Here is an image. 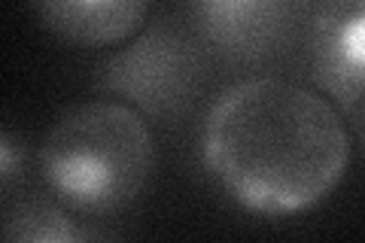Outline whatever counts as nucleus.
I'll use <instances>...</instances> for the list:
<instances>
[{"label": "nucleus", "instance_id": "f257e3e1", "mask_svg": "<svg viewBox=\"0 0 365 243\" xmlns=\"http://www.w3.org/2000/svg\"><path fill=\"white\" fill-rule=\"evenodd\" d=\"M201 155L241 210L287 219L338 189L350 167V137L314 88L262 76L220 95L201 128Z\"/></svg>", "mask_w": 365, "mask_h": 243}, {"label": "nucleus", "instance_id": "f03ea898", "mask_svg": "<svg viewBox=\"0 0 365 243\" xmlns=\"http://www.w3.org/2000/svg\"><path fill=\"white\" fill-rule=\"evenodd\" d=\"M43 186L79 216H116L140 201L155 173V137L122 100L67 110L37 152Z\"/></svg>", "mask_w": 365, "mask_h": 243}, {"label": "nucleus", "instance_id": "7ed1b4c3", "mask_svg": "<svg viewBox=\"0 0 365 243\" xmlns=\"http://www.w3.org/2000/svg\"><path fill=\"white\" fill-rule=\"evenodd\" d=\"M201 73L198 46L177 28L153 25L107 58L98 73V88L140 113L177 115L198 91Z\"/></svg>", "mask_w": 365, "mask_h": 243}, {"label": "nucleus", "instance_id": "20e7f679", "mask_svg": "<svg viewBox=\"0 0 365 243\" xmlns=\"http://www.w3.org/2000/svg\"><path fill=\"white\" fill-rule=\"evenodd\" d=\"M311 71L332 100H365V0H319L311 21Z\"/></svg>", "mask_w": 365, "mask_h": 243}, {"label": "nucleus", "instance_id": "39448f33", "mask_svg": "<svg viewBox=\"0 0 365 243\" xmlns=\"http://www.w3.org/2000/svg\"><path fill=\"white\" fill-rule=\"evenodd\" d=\"M201 33L235 55H265L304 0H189Z\"/></svg>", "mask_w": 365, "mask_h": 243}, {"label": "nucleus", "instance_id": "423d86ee", "mask_svg": "<svg viewBox=\"0 0 365 243\" xmlns=\"http://www.w3.org/2000/svg\"><path fill=\"white\" fill-rule=\"evenodd\" d=\"M55 37L76 46H119L140 31L150 0H31Z\"/></svg>", "mask_w": 365, "mask_h": 243}, {"label": "nucleus", "instance_id": "0eeeda50", "mask_svg": "<svg viewBox=\"0 0 365 243\" xmlns=\"http://www.w3.org/2000/svg\"><path fill=\"white\" fill-rule=\"evenodd\" d=\"M4 237L9 243H88L107 240L110 234L98 225L73 219L71 207L55 198H21L19 204H6Z\"/></svg>", "mask_w": 365, "mask_h": 243}, {"label": "nucleus", "instance_id": "6e6552de", "mask_svg": "<svg viewBox=\"0 0 365 243\" xmlns=\"http://www.w3.org/2000/svg\"><path fill=\"white\" fill-rule=\"evenodd\" d=\"M19 170H21V158H19V146L13 140V131H4L0 134V186H4V201L16 186Z\"/></svg>", "mask_w": 365, "mask_h": 243}, {"label": "nucleus", "instance_id": "1a4fd4ad", "mask_svg": "<svg viewBox=\"0 0 365 243\" xmlns=\"http://www.w3.org/2000/svg\"><path fill=\"white\" fill-rule=\"evenodd\" d=\"M359 137H362V146H365V110H362V119H359Z\"/></svg>", "mask_w": 365, "mask_h": 243}]
</instances>
